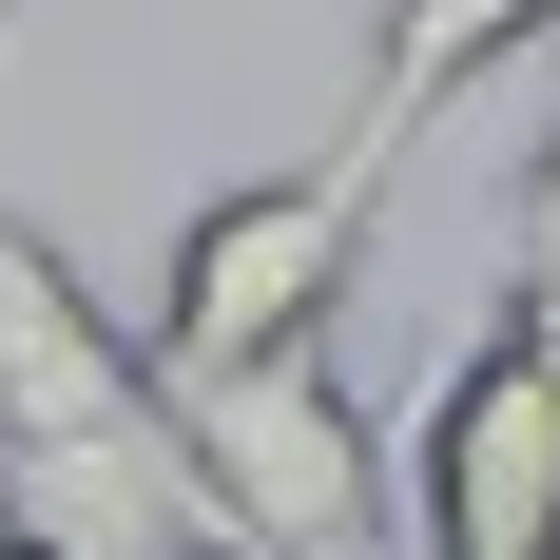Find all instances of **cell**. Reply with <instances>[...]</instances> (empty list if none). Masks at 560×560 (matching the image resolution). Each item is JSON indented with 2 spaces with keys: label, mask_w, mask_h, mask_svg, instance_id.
Masks as SVG:
<instances>
[{
  "label": "cell",
  "mask_w": 560,
  "mask_h": 560,
  "mask_svg": "<svg viewBox=\"0 0 560 560\" xmlns=\"http://www.w3.org/2000/svg\"><path fill=\"white\" fill-rule=\"evenodd\" d=\"M348 271H368V213H348L329 174H232V194L174 213L136 348H155V387H194V368H271V348H329V329H348Z\"/></svg>",
  "instance_id": "cell-1"
},
{
  "label": "cell",
  "mask_w": 560,
  "mask_h": 560,
  "mask_svg": "<svg viewBox=\"0 0 560 560\" xmlns=\"http://www.w3.org/2000/svg\"><path fill=\"white\" fill-rule=\"evenodd\" d=\"M406 541L425 560H560V329L541 310L445 348V387L406 425Z\"/></svg>",
  "instance_id": "cell-2"
},
{
  "label": "cell",
  "mask_w": 560,
  "mask_h": 560,
  "mask_svg": "<svg viewBox=\"0 0 560 560\" xmlns=\"http://www.w3.org/2000/svg\"><path fill=\"white\" fill-rule=\"evenodd\" d=\"M174 425H194V464L232 483L252 560H368V522H387V483H406V464H368V425H348V387H329V348L194 368V387H174Z\"/></svg>",
  "instance_id": "cell-3"
},
{
  "label": "cell",
  "mask_w": 560,
  "mask_h": 560,
  "mask_svg": "<svg viewBox=\"0 0 560 560\" xmlns=\"http://www.w3.org/2000/svg\"><path fill=\"white\" fill-rule=\"evenodd\" d=\"M541 39H560V0H387V58H368V116H348L329 194H348V213H387V174L425 155L503 58H541Z\"/></svg>",
  "instance_id": "cell-4"
},
{
  "label": "cell",
  "mask_w": 560,
  "mask_h": 560,
  "mask_svg": "<svg viewBox=\"0 0 560 560\" xmlns=\"http://www.w3.org/2000/svg\"><path fill=\"white\" fill-rule=\"evenodd\" d=\"M503 310L560 329V116H541V155H522V213H503Z\"/></svg>",
  "instance_id": "cell-5"
},
{
  "label": "cell",
  "mask_w": 560,
  "mask_h": 560,
  "mask_svg": "<svg viewBox=\"0 0 560 560\" xmlns=\"http://www.w3.org/2000/svg\"><path fill=\"white\" fill-rule=\"evenodd\" d=\"M0 560H39V503H20V445H0Z\"/></svg>",
  "instance_id": "cell-6"
}]
</instances>
